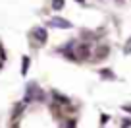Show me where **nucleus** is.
<instances>
[{
	"instance_id": "obj_1",
	"label": "nucleus",
	"mask_w": 131,
	"mask_h": 128,
	"mask_svg": "<svg viewBox=\"0 0 131 128\" xmlns=\"http://www.w3.org/2000/svg\"><path fill=\"white\" fill-rule=\"evenodd\" d=\"M45 99V93L42 89L37 86L35 82H31L27 86V93H25V103H31V101H42Z\"/></svg>"
},
{
	"instance_id": "obj_2",
	"label": "nucleus",
	"mask_w": 131,
	"mask_h": 128,
	"mask_svg": "<svg viewBox=\"0 0 131 128\" xmlns=\"http://www.w3.org/2000/svg\"><path fill=\"white\" fill-rule=\"evenodd\" d=\"M48 27H56V29H71V23L68 20H64V18H52V20H48Z\"/></svg>"
},
{
	"instance_id": "obj_3",
	"label": "nucleus",
	"mask_w": 131,
	"mask_h": 128,
	"mask_svg": "<svg viewBox=\"0 0 131 128\" xmlns=\"http://www.w3.org/2000/svg\"><path fill=\"white\" fill-rule=\"evenodd\" d=\"M33 37H37L39 43H45L46 41V31L42 27H37V29H33Z\"/></svg>"
},
{
	"instance_id": "obj_4",
	"label": "nucleus",
	"mask_w": 131,
	"mask_h": 128,
	"mask_svg": "<svg viewBox=\"0 0 131 128\" xmlns=\"http://www.w3.org/2000/svg\"><path fill=\"white\" fill-rule=\"evenodd\" d=\"M29 64H31V58H29V56H23V62H21V76H27Z\"/></svg>"
},
{
	"instance_id": "obj_5",
	"label": "nucleus",
	"mask_w": 131,
	"mask_h": 128,
	"mask_svg": "<svg viewBox=\"0 0 131 128\" xmlns=\"http://www.w3.org/2000/svg\"><path fill=\"white\" fill-rule=\"evenodd\" d=\"M100 78H102V80H116V76H114L112 70H102V72H100Z\"/></svg>"
},
{
	"instance_id": "obj_6",
	"label": "nucleus",
	"mask_w": 131,
	"mask_h": 128,
	"mask_svg": "<svg viewBox=\"0 0 131 128\" xmlns=\"http://www.w3.org/2000/svg\"><path fill=\"white\" fill-rule=\"evenodd\" d=\"M52 8H54V10L64 8V0H52Z\"/></svg>"
},
{
	"instance_id": "obj_7",
	"label": "nucleus",
	"mask_w": 131,
	"mask_h": 128,
	"mask_svg": "<svg viewBox=\"0 0 131 128\" xmlns=\"http://www.w3.org/2000/svg\"><path fill=\"white\" fill-rule=\"evenodd\" d=\"M123 109H125V111H129V113H131V107H129V105H125V107H123Z\"/></svg>"
}]
</instances>
